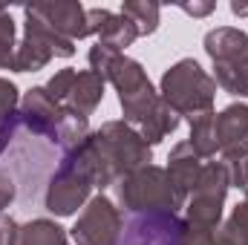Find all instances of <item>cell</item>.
<instances>
[{
  "instance_id": "cell-24",
  "label": "cell",
  "mask_w": 248,
  "mask_h": 245,
  "mask_svg": "<svg viewBox=\"0 0 248 245\" xmlns=\"http://www.w3.org/2000/svg\"><path fill=\"white\" fill-rule=\"evenodd\" d=\"M15 20L9 15V9L0 12V69H15Z\"/></svg>"
},
{
  "instance_id": "cell-22",
  "label": "cell",
  "mask_w": 248,
  "mask_h": 245,
  "mask_svg": "<svg viewBox=\"0 0 248 245\" xmlns=\"http://www.w3.org/2000/svg\"><path fill=\"white\" fill-rule=\"evenodd\" d=\"M122 15L130 17L139 29V38L141 35H153L159 29V15H162V6L153 3V0H124L122 3Z\"/></svg>"
},
{
  "instance_id": "cell-16",
  "label": "cell",
  "mask_w": 248,
  "mask_h": 245,
  "mask_svg": "<svg viewBox=\"0 0 248 245\" xmlns=\"http://www.w3.org/2000/svg\"><path fill=\"white\" fill-rule=\"evenodd\" d=\"M66 231L52 219H32L15 228L9 245H66Z\"/></svg>"
},
{
  "instance_id": "cell-31",
  "label": "cell",
  "mask_w": 248,
  "mask_h": 245,
  "mask_svg": "<svg viewBox=\"0 0 248 245\" xmlns=\"http://www.w3.org/2000/svg\"><path fill=\"white\" fill-rule=\"evenodd\" d=\"M185 15H190V17H208L214 9H217V3L214 0H193V3H182L179 6Z\"/></svg>"
},
{
  "instance_id": "cell-18",
  "label": "cell",
  "mask_w": 248,
  "mask_h": 245,
  "mask_svg": "<svg viewBox=\"0 0 248 245\" xmlns=\"http://www.w3.org/2000/svg\"><path fill=\"white\" fill-rule=\"evenodd\" d=\"M23 32H32V35H38L41 41H46V44L52 46L55 58H72V55H75V44H72L69 38L58 35L41 15H35L32 6H23Z\"/></svg>"
},
{
  "instance_id": "cell-1",
  "label": "cell",
  "mask_w": 248,
  "mask_h": 245,
  "mask_svg": "<svg viewBox=\"0 0 248 245\" xmlns=\"http://www.w3.org/2000/svg\"><path fill=\"white\" fill-rule=\"evenodd\" d=\"M90 150H93V162H95V187H113L124 176H130L153 162L150 144L124 119L104 122L98 130H93Z\"/></svg>"
},
{
  "instance_id": "cell-28",
  "label": "cell",
  "mask_w": 248,
  "mask_h": 245,
  "mask_svg": "<svg viewBox=\"0 0 248 245\" xmlns=\"http://www.w3.org/2000/svg\"><path fill=\"white\" fill-rule=\"evenodd\" d=\"M217 228H190V225H185L179 245H217Z\"/></svg>"
},
{
  "instance_id": "cell-23",
  "label": "cell",
  "mask_w": 248,
  "mask_h": 245,
  "mask_svg": "<svg viewBox=\"0 0 248 245\" xmlns=\"http://www.w3.org/2000/svg\"><path fill=\"white\" fill-rule=\"evenodd\" d=\"M217 245H248V202H240L217 228Z\"/></svg>"
},
{
  "instance_id": "cell-30",
  "label": "cell",
  "mask_w": 248,
  "mask_h": 245,
  "mask_svg": "<svg viewBox=\"0 0 248 245\" xmlns=\"http://www.w3.org/2000/svg\"><path fill=\"white\" fill-rule=\"evenodd\" d=\"M20 130V116L15 113L12 119H6V122H0V153H6L9 150V144H12V138H15V133Z\"/></svg>"
},
{
  "instance_id": "cell-11",
  "label": "cell",
  "mask_w": 248,
  "mask_h": 245,
  "mask_svg": "<svg viewBox=\"0 0 248 245\" xmlns=\"http://www.w3.org/2000/svg\"><path fill=\"white\" fill-rule=\"evenodd\" d=\"M87 29H90V35L98 38V44H107L116 52H122L139 41L136 23L130 17H124L122 12L116 15L110 9H87Z\"/></svg>"
},
{
  "instance_id": "cell-35",
  "label": "cell",
  "mask_w": 248,
  "mask_h": 245,
  "mask_svg": "<svg viewBox=\"0 0 248 245\" xmlns=\"http://www.w3.org/2000/svg\"><path fill=\"white\" fill-rule=\"evenodd\" d=\"M3 9H6V6H0V12H3Z\"/></svg>"
},
{
  "instance_id": "cell-10",
  "label": "cell",
  "mask_w": 248,
  "mask_h": 245,
  "mask_svg": "<svg viewBox=\"0 0 248 245\" xmlns=\"http://www.w3.org/2000/svg\"><path fill=\"white\" fill-rule=\"evenodd\" d=\"M20 127L29 130L32 136L38 138H46L52 144L55 141V130H58V122L63 116V104H58L44 87H32L23 98H20Z\"/></svg>"
},
{
  "instance_id": "cell-9",
  "label": "cell",
  "mask_w": 248,
  "mask_h": 245,
  "mask_svg": "<svg viewBox=\"0 0 248 245\" xmlns=\"http://www.w3.org/2000/svg\"><path fill=\"white\" fill-rule=\"evenodd\" d=\"M182 231L185 222H179L176 214H139L122 231L119 245H179Z\"/></svg>"
},
{
  "instance_id": "cell-26",
  "label": "cell",
  "mask_w": 248,
  "mask_h": 245,
  "mask_svg": "<svg viewBox=\"0 0 248 245\" xmlns=\"http://www.w3.org/2000/svg\"><path fill=\"white\" fill-rule=\"evenodd\" d=\"M75 75H78V72H75V69H69V66H66V69H58V72L44 84V90H46L58 104H63V101H66V95H69V90H72V84H75Z\"/></svg>"
},
{
  "instance_id": "cell-19",
  "label": "cell",
  "mask_w": 248,
  "mask_h": 245,
  "mask_svg": "<svg viewBox=\"0 0 248 245\" xmlns=\"http://www.w3.org/2000/svg\"><path fill=\"white\" fill-rule=\"evenodd\" d=\"M187 144L202 156V159H211L219 153V138H217V113H202V116H193L190 119V138Z\"/></svg>"
},
{
  "instance_id": "cell-13",
  "label": "cell",
  "mask_w": 248,
  "mask_h": 245,
  "mask_svg": "<svg viewBox=\"0 0 248 245\" xmlns=\"http://www.w3.org/2000/svg\"><path fill=\"white\" fill-rule=\"evenodd\" d=\"M32 12L41 15L58 35L69 38L72 44L78 38H87V9L75 0H55V3H32Z\"/></svg>"
},
{
  "instance_id": "cell-8",
  "label": "cell",
  "mask_w": 248,
  "mask_h": 245,
  "mask_svg": "<svg viewBox=\"0 0 248 245\" xmlns=\"http://www.w3.org/2000/svg\"><path fill=\"white\" fill-rule=\"evenodd\" d=\"M124 231V216L116 208V202L104 193L93 196L81 216L75 219L69 237L75 240V245H119Z\"/></svg>"
},
{
  "instance_id": "cell-17",
  "label": "cell",
  "mask_w": 248,
  "mask_h": 245,
  "mask_svg": "<svg viewBox=\"0 0 248 245\" xmlns=\"http://www.w3.org/2000/svg\"><path fill=\"white\" fill-rule=\"evenodd\" d=\"M52 58L55 52L46 41H41L32 32H23V41L17 44V52H15V72H38Z\"/></svg>"
},
{
  "instance_id": "cell-32",
  "label": "cell",
  "mask_w": 248,
  "mask_h": 245,
  "mask_svg": "<svg viewBox=\"0 0 248 245\" xmlns=\"http://www.w3.org/2000/svg\"><path fill=\"white\" fill-rule=\"evenodd\" d=\"M15 228H17V222H15L12 216L0 214V245H9V240H12V234H15Z\"/></svg>"
},
{
  "instance_id": "cell-34",
  "label": "cell",
  "mask_w": 248,
  "mask_h": 245,
  "mask_svg": "<svg viewBox=\"0 0 248 245\" xmlns=\"http://www.w3.org/2000/svg\"><path fill=\"white\" fill-rule=\"evenodd\" d=\"M243 193H246V202H248V179H246V184H243Z\"/></svg>"
},
{
  "instance_id": "cell-33",
  "label": "cell",
  "mask_w": 248,
  "mask_h": 245,
  "mask_svg": "<svg viewBox=\"0 0 248 245\" xmlns=\"http://www.w3.org/2000/svg\"><path fill=\"white\" fill-rule=\"evenodd\" d=\"M231 12H234L237 17H246V15H248V6H246V3H231Z\"/></svg>"
},
{
  "instance_id": "cell-14",
  "label": "cell",
  "mask_w": 248,
  "mask_h": 245,
  "mask_svg": "<svg viewBox=\"0 0 248 245\" xmlns=\"http://www.w3.org/2000/svg\"><path fill=\"white\" fill-rule=\"evenodd\" d=\"M168 179L173 184V190H176V196L187 202V196H190V190H193V184L199 179V173H202V156L187 144V141H179L173 150H170V156H168Z\"/></svg>"
},
{
  "instance_id": "cell-27",
  "label": "cell",
  "mask_w": 248,
  "mask_h": 245,
  "mask_svg": "<svg viewBox=\"0 0 248 245\" xmlns=\"http://www.w3.org/2000/svg\"><path fill=\"white\" fill-rule=\"evenodd\" d=\"M20 107V95H17V87L9 81V78H0V122L12 119Z\"/></svg>"
},
{
  "instance_id": "cell-15",
  "label": "cell",
  "mask_w": 248,
  "mask_h": 245,
  "mask_svg": "<svg viewBox=\"0 0 248 245\" xmlns=\"http://www.w3.org/2000/svg\"><path fill=\"white\" fill-rule=\"evenodd\" d=\"M101 98H104V78L95 75L93 69H81V72L75 75V84H72V90H69L63 107H66L69 113H78V116L90 119V116L98 110Z\"/></svg>"
},
{
  "instance_id": "cell-20",
  "label": "cell",
  "mask_w": 248,
  "mask_h": 245,
  "mask_svg": "<svg viewBox=\"0 0 248 245\" xmlns=\"http://www.w3.org/2000/svg\"><path fill=\"white\" fill-rule=\"evenodd\" d=\"M176 127H179V113H176V110H170L165 101H159V104H156V110H153V113H150L141 124H139L136 130H139V133H141V138L153 147V144H159L162 138H168Z\"/></svg>"
},
{
  "instance_id": "cell-12",
  "label": "cell",
  "mask_w": 248,
  "mask_h": 245,
  "mask_svg": "<svg viewBox=\"0 0 248 245\" xmlns=\"http://www.w3.org/2000/svg\"><path fill=\"white\" fill-rule=\"evenodd\" d=\"M217 138L222 159L248 156V104H228L217 113Z\"/></svg>"
},
{
  "instance_id": "cell-3",
  "label": "cell",
  "mask_w": 248,
  "mask_h": 245,
  "mask_svg": "<svg viewBox=\"0 0 248 245\" xmlns=\"http://www.w3.org/2000/svg\"><path fill=\"white\" fill-rule=\"evenodd\" d=\"M159 95L162 101L179 113V119L187 116H202L214 110L217 101V81L199 66V61L193 58H182L173 66L165 69L162 81H159Z\"/></svg>"
},
{
  "instance_id": "cell-25",
  "label": "cell",
  "mask_w": 248,
  "mask_h": 245,
  "mask_svg": "<svg viewBox=\"0 0 248 245\" xmlns=\"http://www.w3.org/2000/svg\"><path fill=\"white\" fill-rule=\"evenodd\" d=\"M119 55H124V52H116L113 46H107V44H98V41H95V46L90 49V69L107 81V75H110L113 63L119 61Z\"/></svg>"
},
{
  "instance_id": "cell-7",
  "label": "cell",
  "mask_w": 248,
  "mask_h": 245,
  "mask_svg": "<svg viewBox=\"0 0 248 245\" xmlns=\"http://www.w3.org/2000/svg\"><path fill=\"white\" fill-rule=\"evenodd\" d=\"M228 168L225 162H208L202 165V173L193 184L185 202V225L190 228H217L222 222V208L228 196Z\"/></svg>"
},
{
  "instance_id": "cell-5",
  "label": "cell",
  "mask_w": 248,
  "mask_h": 245,
  "mask_svg": "<svg viewBox=\"0 0 248 245\" xmlns=\"http://www.w3.org/2000/svg\"><path fill=\"white\" fill-rule=\"evenodd\" d=\"M116 190H119V202L133 214H176L179 208H185V202L176 196L168 179V170L156 165H147L124 176L116 184Z\"/></svg>"
},
{
  "instance_id": "cell-2",
  "label": "cell",
  "mask_w": 248,
  "mask_h": 245,
  "mask_svg": "<svg viewBox=\"0 0 248 245\" xmlns=\"http://www.w3.org/2000/svg\"><path fill=\"white\" fill-rule=\"evenodd\" d=\"M93 187H95V162H93V150L87 138L75 150L63 153L58 170L46 184L44 208L55 216H72L78 208H84L93 199L90 196Z\"/></svg>"
},
{
  "instance_id": "cell-29",
  "label": "cell",
  "mask_w": 248,
  "mask_h": 245,
  "mask_svg": "<svg viewBox=\"0 0 248 245\" xmlns=\"http://www.w3.org/2000/svg\"><path fill=\"white\" fill-rule=\"evenodd\" d=\"M15 196H17V184H15V179H12L9 173L0 170V214L15 202Z\"/></svg>"
},
{
  "instance_id": "cell-21",
  "label": "cell",
  "mask_w": 248,
  "mask_h": 245,
  "mask_svg": "<svg viewBox=\"0 0 248 245\" xmlns=\"http://www.w3.org/2000/svg\"><path fill=\"white\" fill-rule=\"evenodd\" d=\"M90 136H93L90 119H84V116H78V113H69V110L63 107V116H61V122H58V130H55V141L63 147V153L75 150V147L84 144Z\"/></svg>"
},
{
  "instance_id": "cell-4",
  "label": "cell",
  "mask_w": 248,
  "mask_h": 245,
  "mask_svg": "<svg viewBox=\"0 0 248 245\" xmlns=\"http://www.w3.org/2000/svg\"><path fill=\"white\" fill-rule=\"evenodd\" d=\"M205 52L214 61V81L231 95L248 98V35L234 26H217L205 35Z\"/></svg>"
},
{
  "instance_id": "cell-6",
  "label": "cell",
  "mask_w": 248,
  "mask_h": 245,
  "mask_svg": "<svg viewBox=\"0 0 248 245\" xmlns=\"http://www.w3.org/2000/svg\"><path fill=\"white\" fill-rule=\"evenodd\" d=\"M107 81L119 92V104H122L124 122L130 124V127H139V124L156 110V104L162 101V95L153 90L144 66L139 61H133V58H127V55H119V61L113 63V69L107 75Z\"/></svg>"
}]
</instances>
